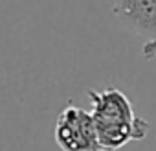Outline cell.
<instances>
[{"instance_id":"obj_1","label":"cell","mask_w":156,"mask_h":151,"mask_svg":"<svg viewBox=\"0 0 156 151\" xmlns=\"http://www.w3.org/2000/svg\"><path fill=\"white\" fill-rule=\"evenodd\" d=\"M88 98L101 151H118L127 142L143 140L149 134V122L136 116L132 103L119 89L88 90Z\"/></svg>"},{"instance_id":"obj_2","label":"cell","mask_w":156,"mask_h":151,"mask_svg":"<svg viewBox=\"0 0 156 151\" xmlns=\"http://www.w3.org/2000/svg\"><path fill=\"white\" fill-rule=\"evenodd\" d=\"M53 138L62 151H101L92 112L68 105L57 116Z\"/></svg>"},{"instance_id":"obj_3","label":"cell","mask_w":156,"mask_h":151,"mask_svg":"<svg viewBox=\"0 0 156 151\" xmlns=\"http://www.w3.org/2000/svg\"><path fill=\"white\" fill-rule=\"evenodd\" d=\"M112 15L119 24L145 41V59L156 57V0H114Z\"/></svg>"}]
</instances>
